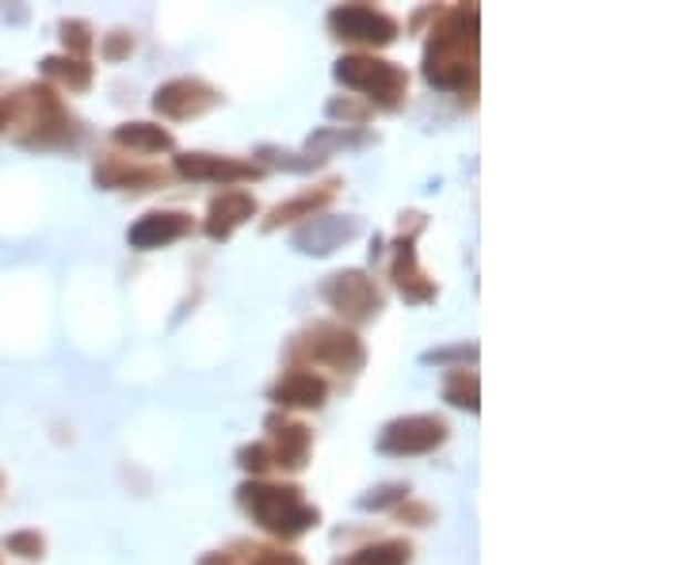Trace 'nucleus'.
<instances>
[{
  "label": "nucleus",
  "mask_w": 687,
  "mask_h": 565,
  "mask_svg": "<svg viewBox=\"0 0 687 565\" xmlns=\"http://www.w3.org/2000/svg\"><path fill=\"white\" fill-rule=\"evenodd\" d=\"M478 62V8H454L432 31L424 50V76L435 89H459L474 76Z\"/></svg>",
  "instance_id": "obj_1"
},
{
  "label": "nucleus",
  "mask_w": 687,
  "mask_h": 565,
  "mask_svg": "<svg viewBox=\"0 0 687 565\" xmlns=\"http://www.w3.org/2000/svg\"><path fill=\"white\" fill-rule=\"evenodd\" d=\"M240 504L253 512V520L260 527H268L279 538H295L303 531L317 527V508H309L303 501V490L295 485H264L253 482L240 490Z\"/></svg>",
  "instance_id": "obj_2"
},
{
  "label": "nucleus",
  "mask_w": 687,
  "mask_h": 565,
  "mask_svg": "<svg viewBox=\"0 0 687 565\" xmlns=\"http://www.w3.org/2000/svg\"><path fill=\"white\" fill-rule=\"evenodd\" d=\"M337 81L359 89L367 100H375L378 107L393 111L406 104L409 92V76L398 70L393 62H382V58H367V54H351L337 62Z\"/></svg>",
  "instance_id": "obj_3"
},
{
  "label": "nucleus",
  "mask_w": 687,
  "mask_h": 565,
  "mask_svg": "<svg viewBox=\"0 0 687 565\" xmlns=\"http://www.w3.org/2000/svg\"><path fill=\"white\" fill-rule=\"evenodd\" d=\"M321 295L332 310H340L351 321H367L382 310V295H378L375 282L363 271H337V276L325 279Z\"/></svg>",
  "instance_id": "obj_4"
},
{
  "label": "nucleus",
  "mask_w": 687,
  "mask_h": 565,
  "mask_svg": "<svg viewBox=\"0 0 687 565\" xmlns=\"http://www.w3.org/2000/svg\"><path fill=\"white\" fill-rule=\"evenodd\" d=\"M295 352H309L314 363H325V367H332V371H348V374H356L367 359L356 332H344L337 325H317L306 337V345H298Z\"/></svg>",
  "instance_id": "obj_5"
},
{
  "label": "nucleus",
  "mask_w": 687,
  "mask_h": 565,
  "mask_svg": "<svg viewBox=\"0 0 687 565\" xmlns=\"http://www.w3.org/2000/svg\"><path fill=\"white\" fill-rule=\"evenodd\" d=\"M329 28L337 31V39L348 42H367V47H386L398 35V20H390L386 12L367 4H344L329 12Z\"/></svg>",
  "instance_id": "obj_6"
},
{
  "label": "nucleus",
  "mask_w": 687,
  "mask_h": 565,
  "mask_svg": "<svg viewBox=\"0 0 687 565\" xmlns=\"http://www.w3.org/2000/svg\"><path fill=\"white\" fill-rule=\"evenodd\" d=\"M447 440V424L440 417H406V421L386 424V432L378 435V448L386 455H424L435 451Z\"/></svg>",
  "instance_id": "obj_7"
},
{
  "label": "nucleus",
  "mask_w": 687,
  "mask_h": 565,
  "mask_svg": "<svg viewBox=\"0 0 687 565\" xmlns=\"http://www.w3.org/2000/svg\"><path fill=\"white\" fill-rule=\"evenodd\" d=\"M218 92L211 89L206 81H195V76H180V81H168L165 89H157V96H153V107L161 111V115L168 119H192V115H203V111H211L218 104Z\"/></svg>",
  "instance_id": "obj_8"
},
{
  "label": "nucleus",
  "mask_w": 687,
  "mask_h": 565,
  "mask_svg": "<svg viewBox=\"0 0 687 565\" xmlns=\"http://www.w3.org/2000/svg\"><path fill=\"white\" fill-rule=\"evenodd\" d=\"M176 168H180V176L222 179V184L260 176V168H256V165H245V161H234V157H211V153H184V157H176Z\"/></svg>",
  "instance_id": "obj_9"
},
{
  "label": "nucleus",
  "mask_w": 687,
  "mask_h": 565,
  "mask_svg": "<svg viewBox=\"0 0 687 565\" xmlns=\"http://www.w3.org/2000/svg\"><path fill=\"white\" fill-rule=\"evenodd\" d=\"M184 234H192V218L180 210H157V214H145L142 222L131 229V245L134 248H161L180 242Z\"/></svg>",
  "instance_id": "obj_10"
},
{
  "label": "nucleus",
  "mask_w": 687,
  "mask_h": 565,
  "mask_svg": "<svg viewBox=\"0 0 687 565\" xmlns=\"http://www.w3.org/2000/svg\"><path fill=\"white\" fill-rule=\"evenodd\" d=\"M256 214V199L248 192H222L218 199L211 203V214H206V234L214 237V242H222V237H229L240 222H248Z\"/></svg>",
  "instance_id": "obj_11"
},
{
  "label": "nucleus",
  "mask_w": 687,
  "mask_h": 565,
  "mask_svg": "<svg viewBox=\"0 0 687 565\" xmlns=\"http://www.w3.org/2000/svg\"><path fill=\"white\" fill-rule=\"evenodd\" d=\"M325 379H317L314 371H287L279 382L271 387L275 405H298V409H317L325 401Z\"/></svg>",
  "instance_id": "obj_12"
},
{
  "label": "nucleus",
  "mask_w": 687,
  "mask_h": 565,
  "mask_svg": "<svg viewBox=\"0 0 687 565\" xmlns=\"http://www.w3.org/2000/svg\"><path fill=\"white\" fill-rule=\"evenodd\" d=\"M356 222H344V218H314L309 226L298 234V245L306 248V253H317V256H325V253H332L340 242H348V237H356Z\"/></svg>",
  "instance_id": "obj_13"
},
{
  "label": "nucleus",
  "mask_w": 687,
  "mask_h": 565,
  "mask_svg": "<svg viewBox=\"0 0 687 565\" xmlns=\"http://www.w3.org/2000/svg\"><path fill=\"white\" fill-rule=\"evenodd\" d=\"M96 179L103 187H134V192H145V187L161 184L165 173H157V168H131L119 157H103L96 165Z\"/></svg>",
  "instance_id": "obj_14"
},
{
  "label": "nucleus",
  "mask_w": 687,
  "mask_h": 565,
  "mask_svg": "<svg viewBox=\"0 0 687 565\" xmlns=\"http://www.w3.org/2000/svg\"><path fill=\"white\" fill-rule=\"evenodd\" d=\"M337 179H329V184H321L314 192V187H309V192H303V195H295V199L290 203H279V207L271 210V218L264 222V226L268 229H275V226H283V222H295V218H314V210L317 207H325V203L332 199V195H337Z\"/></svg>",
  "instance_id": "obj_15"
},
{
  "label": "nucleus",
  "mask_w": 687,
  "mask_h": 565,
  "mask_svg": "<svg viewBox=\"0 0 687 565\" xmlns=\"http://www.w3.org/2000/svg\"><path fill=\"white\" fill-rule=\"evenodd\" d=\"M393 279H398L401 295H406L409 302H424V298L435 295V287L428 282V276L417 268V256H412V242H401V245H398V264H393Z\"/></svg>",
  "instance_id": "obj_16"
},
{
  "label": "nucleus",
  "mask_w": 687,
  "mask_h": 565,
  "mask_svg": "<svg viewBox=\"0 0 687 565\" xmlns=\"http://www.w3.org/2000/svg\"><path fill=\"white\" fill-rule=\"evenodd\" d=\"M306 455H309V428L306 424H283V432H275L271 462L283 470H303Z\"/></svg>",
  "instance_id": "obj_17"
},
{
  "label": "nucleus",
  "mask_w": 687,
  "mask_h": 565,
  "mask_svg": "<svg viewBox=\"0 0 687 565\" xmlns=\"http://www.w3.org/2000/svg\"><path fill=\"white\" fill-rule=\"evenodd\" d=\"M115 142L126 145V150H137V153H161V150H172V134L161 131V126L153 123H126L115 131Z\"/></svg>",
  "instance_id": "obj_18"
},
{
  "label": "nucleus",
  "mask_w": 687,
  "mask_h": 565,
  "mask_svg": "<svg viewBox=\"0 0 687 565\" xmlns=\"http://www.w3.org/2000/svg\"><path fill=\"white\" fill-rule=\"evenodd\" d=\"M42 73L69 84L73 92H84L92 84V65L81 62V58H47V62H42Z\"/></svg>",
  "instance_id": "obj_19"
},
{
  "label": "nucleus",
  "mask_w": 687,
  "mask_h": 565,
  "mask_svg": "<svg viewBox=\"0 0 687 565\" xmlns=\"http://www.w3.org/2000/svg\"><path fill=\"white\" fill-rule=\"evenodd\" d=\"M443 398L451 401V405L470 409V413H474V409H478V374L466 371V367L451 371V374H447V382H443Z\"/></svg>",
  "instance_id": "obj_20"
},
{
  "label": "nucleus",
  "mask_w": 687,
  "mask_h": 565,
  "mask_svg": "<svg viewBox=\"0 0 687 565\" xmlns=\"http://www.w3.org/2000/svg\"><path fill=\"white\" fill-rule=\"evenodd\" d=\"M409 543H378V546H367V551H359V554H351L348 562L344 565H406L409 562Z\"/></svg>",
  "instance_id": "obj_21"
},
{
  "label": "nucleus",
  "mask_w": 687,
  "mask_h": 565,
  "mask_svg": "<svg viewBox=\"0 0 687 565\" xmlns=\"http://www.w3.org/2000/svg\"><path fill=\"white\" fill-rule=\"evenodd\" d=\"M4 546L12 554H20V558H42V551H47L39 531H16V535L4 538Z\"/></svg>",
  "instance_id": "obj_22"
},
{
  "label": "nucleus",
  "mask_w": 687,
  "mask_h": 565,
  "mask_svg": "<svg viewBox=\"0 0 687 565\" xmlns=\"http://www.w3.org/2000/svg\"><path fill=\"white\" fill-rule=\"evenodd\" d=\"M62 42H65V50H73V54H89V50H92L89 23H81V20L62 23Z\"/></svg>",
  "instance_id": "obj_23"
},
{
  "label": "nucleus",
  "mask_w": 687,
  "mask_h": 565,
  "mask_svg": "<svg viewBox=\"0 0 687 565\" xmlns=\"http://www.w3.org/2000/svg\"><path fill=\"white\" fill-rule=\"evenodd\" d=\"M240 466L253 470V474H264V470L271 466V451L264 448V443H253V448H240Z\"/></svg>",
  "instance_id": "obj_24"
},
{
  "label": "nucleus",
  "mask_w": 687,
  "mask_h": 565,
  "mask_svg": "<svg viewBox=\"0 0 687 565\" xmlns=\"http://www.w3.org/2000/svg\"><path fill=\"white\" fill-rule=\"evenodd\" d=\"M131 50H134V39L126 35V31H115V35L103 42V58H107V62H119V58H126Z\"/></svg>",
  "instance_id": "obj_25"
},
{
  "label": "nucleus",
  "mask_w": 687,
  "mask_h": 565,
  "mask_svg": "<svg viewBox=\"0 0 687 565\" xmlns=\"http://www.w3.org/2000/svg\"><path fill=\"white\" fill-rule=\"evenodd\" d=\"M406 485H386V490H378L375 496H363V508H386V504L393 501H406Z\"/></svg>",
  "instance_id": "obj_26"
},
{
  "label": "nucleus",
  "mask_w": 687,
  "mask_h": 565,
  "mask_svg": "<svg viewBox=\"0 0 687 565\" xmlns=\"http://www.w3.org/2000/svg\"><path fill=\"white\" fill-rule=\"evenodd\" d=\"M253 565H306L298 554H283V551H256Z\"/></svg>",
  "instance_id": "obj_27"
},
{
  "label": "nucleus",
  "mask_w": 687,
  "mask_h": 565,
  "mask_svg": "<svg viewBox=\"0 0 687 565\" xmlns=\"http://www.w3.org/2000/svg\"><path fill=\"white\" fill-rule=\"evenodd\" d=\"M20 107H23V96H4V100H0V131H4L8 123H16Z\"/></svg>",
  "instance_id": "obj_28"
},
{
  "label": "nucleus",
  "mask_w": 687,
  "mask_h": 565,
  "mask_svg": "<svg viewBox=\"0 0 687 565\" xmlns=\"http://www.w3.org/2000/svg\"><path fill=\"white\" fill-rule=\"evenodd\" d=\"M398 516L417 520V524H428V520H432V512H428L424 504H401V508H398Z\"/></svg>",
  "instance_id": "obj_29"
}]
</instances>
